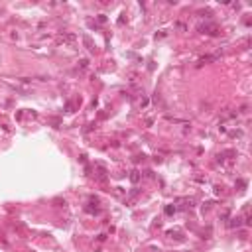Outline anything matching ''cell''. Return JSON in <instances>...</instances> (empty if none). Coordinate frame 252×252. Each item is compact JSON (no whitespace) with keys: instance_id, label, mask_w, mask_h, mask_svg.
<instances>
[{"instance_id":"cell-1","label":"cell","mask_w":252,"mask_h":252,"mask_svg":"<svg viewBox=\"0 0 252 252\" xmlns=\"http://www.w3.org/2000/svg\"><path fill=\"white\" fill-rule=\"evenodd\" d=\"M61 40H65V41L73 43V41H75V36H71V34H63V36H61Z\"/></svg>"}]
</instances>
